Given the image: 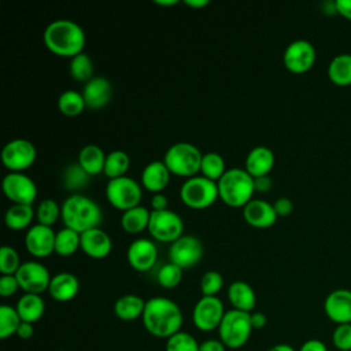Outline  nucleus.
<instances>
[{
    "label": "nucleus",
    "mask_w": 351,
    "mask_h": 351,
    "mask_svg": "<svg viewBox=\"0 0 351 351\" xmlns=\"http://www.w3.org/2000/svg\"><path fill=\"white\" fill-rule=\"evenodd\" d=\"M145 330L158 339H169L181 330L182 313L180 306L165 296H155L145 302L143 313Z\"/></svg>",
    "instance_id": "obj_1"
},
{
    "label": "nucleus",
    "mask_w": 351,
    "mask_h": 351,
    "mask_svg": "<svg viewBox=\"0 0 351 351\" xmlns=\"http://www.w3.org/2000/svg\"><path fill=\"white\" fill-rule=\"evenodd\" d=\"M44 44L55 55L74 58L84 52L85 33L82 27L70 19L52 21L44 30Z\"/></svg>",
    "instance_id": "obj_2"
},
{
    "label": "nucleus",
    "mask_w": 351,
    "mask_h": 351,
    "mask_svg": "<svg viewBox=\"0 0 351 351\" xmlns=\"http://www.w3.org/2000/svg\"><path fill=\"white\" fill-rule=\"evenodd\" d=\"M103 219L100 206L90 197L74 193L69 196L62 204V221L66 228H70L80 234L99 228Z\"/></svg>",
    "instance_id": "obj_3"
},
{
    "label": "nucleus",
    "mask_w": 351,
    "mask_h": 351,
    "mask_svg": "<svg viewBox=\"0 0 351 351\" xmlns=\"http://www.w3.org/2000/svg\"><path fill=\"white\" fill-rule=\"evenodd\" d=\"M219 199L230 207H244L255 192L254 177L245 169L232 167L217 182Z\"/></svg>",
    "instance_id": "obj_4"
},
{
    "label": "nucleus",
    "mask_w": 351,
    "mask_h": 351,
    "mask_svg": "<svg viewBox=\"0 0 351 351\" xmlns=\"http://www.w3.org/2000/svg\"><path fill=\"white\" fill-rule=\"evenodd\" d=\"M203 154L191 143L180 141L170 145L163 156V162L171 174L191 178L200 171Z\"/></svg>",
    "instance_id": "obj_5"
},
{
    "label": "nucleus",
    "mask_w": 351,
    "mask_h": 351,
    "mask_svg": "<svg viewBox=\"0 0 351 351\" xmlns=\"http://www.w3.org/2000/svg\"><path fill=\"white\" fill-rule=\"evenodd\" d=\"M252 330L254 328L251 325V313H244L234 308L225 313L218 328L219 340L225 344L226 348L230 350H239L245 346Z\"/></svg>",
    "instance_id": "obj_6"
},
{
    "label": "nucleus",
    "mask_w": 351,
    "mask_h": 351,
    "mask_svg": "<svg viewBox=\"0 0 351 351\" xmlns=\"http://www.w3.org/2000/svg\"><path fill=\"white\" fill-rule=\"evenodd\" d=\"M180 197L185 206L195 210L210 207L218 197V185L203 176L186 178L180 188Z\"/></svg>",
    "instance_id": "obj_7"
},
{
    "label": "nucleus",
    "mask_w": 351,
    "mask_h": 351,
    "mask_svg": "<svg viewBox=\"0 0 351 351\" xmlns=\"http://www.w3.org/2000/svg\"><path fill=\"white\" fill-rule=\"evenodd\" d=\"M141 196V185L128 176L108 180L106 185V197L108 203L119 211H128L140 206Z\"/></svg>",
    "instance_id": "obj_8"
},
{
    "label": "nucleus",
    "mask_w": 351,
    "mask_h": 351,
    "mask_svg": "<svg viewBox=\"0 0 351 351\" xmlns=\"http://www.w3.org/2000/svg\"><path fill=\"white\" fill-rule=\"evenodd\" d=\"M36 156L34 144L26 138H14L1 149V162L12 173H23L34 163Z\"/></svg>",
    "instance_id": "obj_9"
},
{
    "label": "nucleus",
    "mask_w": 351,
    "mask_h": 351,
    "mask_svg": "<svg viewBox=\"0 0 351 351\" xmlns=\"http://www.w3.org/2000/svg\"><path fill=\"white\" fill-rule=\"evenodd\" d=\"M184 222L181 217L171 210L151 211L148 232L149 234L162 243H174L182 236Z\"/></svg>",
    "instance_id": "obj_10"
},
{
    "label": "nucleus",
    "mask_w": 351,
    "mask_h": 351,
    "mask_svg": "<svg viewBox=\"0 0 351 351\" xmlns=\"http://www.w3.org/2000/svg\"><path fill=\"white\" fill-rule=\"evenodd\" d=\"M225 313L223 303L219 298L202 296L192 310V322L196 329L211 332L219 328Z\"/></svg>",
    "instance_id": "obj_11"
},
{
    "label": "nucleus",
    "mask_w": 351,
    "mask_h": 351,
    "mask_svg": "<svg viewBox=\"0 0 351 351\" xmlns=\"http://www.w3.org/2000/svg\"><path fill=\"white\" fill-rule=\"evenodd\" d=\"M15 277L18 280L19 288L25 291V293L36 295H41L44 291H48L52 278L48 269L36 261L23 262L15 273Z\"/></svg>",
    "instance_id": "obj_12"
},
{
    "label": "nucleus",
    "mask_w": 351,
    "mask_h": 351,
    "mask_svg": "<svg viewBox=\"0 0 351 351\" xmlns=\"http://www.w3.org/2000/svg\"><path fill=\"white\" fill-rule=\"evenodd\" d=\"M315 48L308 40H293L284 51L282 62L287 70L295 74L308 71L315 63Z\"/></svg>",
    "instance_id": "obj_13"
},
{
    "label": "nucleus",
    "mask_w": 351,
    "mask_h": 351,
    "mask_svg": "<svg viewBox=\"0 0 351 351\" xmlns=\"http://www.w3.org/2000/svg\"><path fill=\"white\" fill-rule=\"evenodd\" d=\"M3 192L14 204H32L37 197L36 182L23 173H12L4 176Z\"/></svg>",
    "instance_id": "obj_14"
},
{
    "label": "nucleus",
    "mask_w": 351,
    "mask_h": 351,
    "mask_svg": "<svg viewBox=\"0 0 351 351\" xmlns=\"http://www.w3.org/2000/svg\"><path fill=\"white\" fill-rule=\"evenodd\" d=\"M203 256L202 241L192 234H182L169 248V259L182 270L193 267Z\"/></svg>",
    "instance_id": "obj_15"
},
{
    "label": "nucleus",
    "mask_w": 351,
    "mask_h": 351,
    "mask_svg": "<svg viewBox=\"0 0 351 351\" xmlns=\"http://www.w3.org/2000/svg\"><path fill=\"white\" fill-rule=\"evenodd\" d=\"M56 233L51 226L36 223L29 228L25 236V247L27 252L36 258H47L55 252Z\"/></svg>",
    "instance_id": "obj_16"
},
{
    "label": "nucleus",
    "mask_w": 351,
    "mask_h": 351,
    "mask_svg": "<svg viewBox=\"0 0 351 351\" xmlns=\"http://www.w3.org/2000/svg\"><path fill=\"white\" fill-rule=\"evenodd\" d=\"M324 311L337 325L351 324V289L337 288L329 292L324 300Z\"/></svg>",
    "instance_id": "obj_17"
},
{
    "label": "nucleus",
    "mask_w": 351,
    "mask_h": 351,
    "mask_svg": "<svg viewBox=\"0 0 351 351\" xmlns=\"http://www.w3.org/2000/svg\"><path fill=\"white\" fill-rule=\"evenodd\" d=\"M126 259L134 270L148 271L156 263L158 248L149 239H137L128 247Z\"/></svg>",
    "instance_id": "obj_18"
},
{
    "label": "nucleus",
    "mask_w": 351,
    "mask_h": 351,
    "mask_svg": "<svg viewBox=\"0 0 351 351\" xmlns=\"http://www.w3.org/2000/svg\"><path fill=\"white\" fill-rule=\"evenodd\" d=\"M245 222L254 228H270L277 221V214L273 204L262 199H252L243 207Z\"/></svg>",
    "instance_id": "obj_19"
},
{
    "label": "nucleus",
    "mask_w": 351,
    "mask_h": 351,
    "mask_svg": "<svg viewBox=\"0 0 351 351\" xmlns=\"http://www.w3.org/2000/svg\"><path fill=\"white\" fill-rule=\"evenodd\" d=\"M81 250L93 259H103L110 255L112 240L103 229L93 228L81 233Z\"/></svg>",
    "instance_id": "obj_20"
},
{
    "label": "nucleus",
    "mask_w": 351,
    "mask_h": 351,
    "mask_svg": "<svg viewBox=\"0 0 351 351\" xmlns=\"http://www.w3.org/2000/svg\"><path fill=\"white\" fill-rule=\"evenodd\" d=\"M85 104L90 110H100L106 107L112 96L111 82L106 77H93L89 80L82 90Z\"/></svg>",
    "instance_id": "obj_21"
},
{
    "label": "nucleus",
    "mask_w": 351,
    "mask_h": 351,
    "mask_svg": "<svg viewBox=\"0 0 351 351\" xmlns=\"http://www.w3.org/2000/svg\"><path fill=\"white\" fill-rule=\"evenodd\" d=\"M170 174L163 160H152L141 171V185L152 193H162L170 181Z\"/></svg>",
    "instance_id": "obj_22"
},
{
    "label": "nucleus",
    "mask_w": 351,
    "mask_h": 351,
    "mask_svg": "<svg viewBox=\"0 0 351 351\" xmlns=\"http://www.w3.org/2000/svg\"><path fill=\"white\" fill-rule=\"evenodd\" d=\"M80 291L78 278L69 271H62L51 278L48 293L56 302H69L77 296Z\"/></svg>",
    "instance_id": "obj_23"
},
{
    "label": "nucleus",
    "mask_w": 351,
    "mask_h": 351,
    "mask_svg": "<svg viewBox=\"0 0 351 351\" xmlns=\"http://www.w3.org/2000/svg\"><path fill=\"white\" fill-rule=\"evenodd\" d=\"M276 162L274 154L269 147L258 145L252 148L245 158V170L251 177L269 176Z\"/></svg>",
    "instance_id": "obj_24"
},
{
    "label": "nucleus",
    "mask_w": 351,
    "mask_h": 351,
    "mask_svg": "<svg viewBox=\"0 0 351 351\" xmlns=\"http://www.w3.org/2000/svg\"><path fill=\"white\" fill-rule=\"evenodd\" d=\"M228 299L234 310L252 313L256 304V295L252 287L241 280L233 281L228 288Z\"/></svg>",
    "instance_id": "obj_25"
},
{
    "label": "nucleus",
    "mask_w": 351,
    "mask_h": 351,
    "mask_svg": "<svg viewBox=\"0 0 351 351\" xmlns=\"http://www.w3.org/2000/svg\"><path fill=\"white\" fill-rule=\"evenodd\" d=\"M15 308L23 322L34 324L44 315L45 302L40 295L23 293L18 299Z\"/></svg>",
    "instance_id": "obj_26"
},
{
    "label": "nucleus",
    "mask_w": 351,
    "mask_h": 351,
    "mask_svg": "<svg viewBox=\"0 0 351 351\" xmlns=\"http://www.w3.org/2000/svg\"><path fill=\"white\" fill-rule=\"evenodd\" d=\"M145 302L147 300L134 293L122 295L114 304V314L122 321H134L143 317Z\"/></svg>",
    "instance_id": "obj_27"
},
{
    "label": "nucleus",
    "mask_w": 351,
    "mask_h": 351,
    "mask_svg": "<svg viewBox=\"0 0 351 351\" xmlns=\"http://www.w3.org/2000/svg\"><path fill=\"white\" fill-rule=\"evenodd\" d=\"M149 218L151 211L144 206H137L128 211H123L121 217V226L129 234H138L143 230L148 229Z\"/></svg>",
    "instance_id": "obj_28"
},
{
    "label": "nucleus",
    "mask_w": 351,
    "mask_h": 351,
    "mask_svg": "<svg viewBox=\"0 0 351 351\" xmlns=\"http://www.w3.org/2000/svg\"><path fill=\"white\" fill-rule=\"evenodd\" d=\"M104 151L95 144H88L81 148L78 154V163L90 176H96L103 171L106 163Z\"/></svg>",
    "instance_id": "obj_29"
},
{
    "label": "nucleus",
    "mask_w": 351,
    "mask_h": 351,
    "mask_svg": "<svg viewBox=\"0 0 351 351\" xmlns=\"http://www.w3.org/2000/svg\"><path fill=\"white\" fill-rule=\"evenodd\" d=\"M328 77L336 85L351 84V53H339L329 62Z\"/></svg>",
    "instance_id": "obj_30"
},
{
    "label": "nucleus",
    "mask_w": 351,
    "mask_h": 351,
    "mask_svg": "<svg viewBox=\"0 0 351 351\" xmlns=\"http://www.w3.org/2000/svg\"><path fill=\"white\" fill-rule=\"evenodd\" d=\"M34 214L32 204H12L5 211L4 221L10 229L22 230L32 223Z\"/></svg>",
    "instance_id": "obj_31"
},
{
    "label": "nucleus",
    "mask_w": 351,
    "mask_h": 351,
    "mask_svg": "<svg viewBox=\"0 0 351 351\" xmlns=\"http://www.w3.org/2000/svg\"><path fill=\"white\" fill-rule=\"evenodd\" d=\"M130 166V158L125 151L115 149L107 154L103 173L108 180L123 177Z\"/></svg>",
    "instance_id": "obj_32"
},
{
    "label": "nucleus",
    "mask_w": 351,
    "mask_h": 351,
    "mask_svg": "<svg viewBox=\"0 0 351 351\" xmlns=\"http://www.w3.org/2000/svg\"><path fill=\"white\" fill-rule=\"evenodd\" d=\"M90 181V174H88L78 162H73L67 165L62 174V182L63 186L67 191H80L85 188Z\"/></svg>",
    "instance_id": "obj_33"
},
{
    "label": "nucleus",
    "mask_w": 351,
    "mask_h": 351,
    "mask_svg": "<svg viewBox=\"0 0 351 351\" xmlns=\"http://www.w3.org/2000/svg\"><path fill=\"white\" fill-rule=\"evenodd\" d=\"M81 248V234L70 228H63L56 232L55 252L60 256H70Z\"/></svg>",
    "instance_id": "obj_34"
},
{
    "label": "nucleus",
    "mask_w": 351,
    "mask_h": 351,
    "mask_svg": "<svg viewBox=\"0 0 351 351\" xmlns=\"http://www.w3.org/2000/svg\"><path fill=\"white\" fill-rule=\"evenodd\" d=\"M86 104L82 93L69 89L64 90L58 99V108L66 117H77L85 110Z\"/></svg>",
    "instance_id": "obj_35"
},
{
    "label": "nucleus",
    "mask_w": 351,
    "mask_h": 351,
    "mask_svg": "<svg viewBox=\"0 0 351 351\" xmlns=\"http://www.w3.org/2000/svg\"><path fill=\"white\" fill-rule=\"evenodd\" d=\"M225 160L217 152H207L203 154L202 165H200V173L203 177L218 182L219 178L225 174Z\"/></svg>",
    "instance_id": "obj_36"
},
{
    "label": "nucleus",
    "mask_w": 351,
    "mask_h": 351,
    "mask_svg": "<svg viewBox=\"0 0 351 351\" xmlns=\"http://www.w3.org/2000/svg\"><path fill=\"white\" fill-rule=\"evenodd\" d=\"M22 319L15 307L8 304L0 306V339L5 340L14 335L21 325Z\"/></svg>",
    "instance_id": "obj_37"
},
{
    "label": "nucleus",
    "mask_w": 351,
    "mask_h": 351,
    "mask_svg": "<svg viewBox=\"0 0 351 351\" xmlns=\"http://www.w3.org/2000/svg\"><path fill=\"white\" fill-rule=\"evenodd\" d=\"M70 75L78 82H88L93 78V63L88 53L81 52L70 60Z\"/></svg>",
    "instance_id": "obj_38"
},
{
    "label": "nucleus",
    "mask_w": 351,
    "mask_h": 351,
    "mask_svg": "<svg viewBox=\"0 0 351 351\" xmlns=\"http://www.w3.org/2000/svg\"><path fill=\"white\" fill-rule=\"evenodd\" d=\"M37 223L51 226L62 218V206H59L53 199H44L36 208Z\"/></svg>",
    "instance_id": "obj_39"
},
{
    "label": "nucleus",
    "mask_w": 351,
    "mask_h": 351,
    "mask_svg": "<svg viewBox=\"0 0 351 351\" xmlns=\"http://www.w3.org/2000/svg\"><path fill=\"white\" fill-rule=\"evenodd\" d=\"M182 280V269L171 262L165 263L156 273V281L162 288L173 289L180 285Z\"/></svg>",
    "instance_id": "obj_40"
},
{
    "label": "nucleus",
    "mask_w": 351,
    "mask_h": 351,
    "mask_svg": "<svg viewBox=\"0 0 351 351\" xmlns=\"http://www.w3.org/2000/svg\"><path fill=\"white\" fill-rule=\"evenodd\" d=\"M200 343L188 332H177L166 340L165 351H199Z\"/></svg>",
    "instance_id": "obj_41"
},
{
    "label": "nucleus",
    "mask_w": 351,
    "mask_h": 351,
    "mask_svg": "<svg viewBox=\"0 0 351 351\" xmlns=\"http://www.w3.org/2000/svg\"><path fill=\"white\" fill-rule=\"evenodd\" d=\"M19 255L15 248L3 245L0 248V271L3 276H14L21 267Z\"/></svg>",
    "instance_id": "obj_42"
},
{
    "label": "nucleus",
    "mask_w": 351,
    "mask_h": 351,
    "mask_svg": "<svg viewBox=\"0 0 351 351\" xmlns=\"http://www.w3.org/2000/svg\"><path fill=\"white\" fill-rule=\"evenodd\" d=\"M223 287V277L217 270H208L202 276L200 291L203 296H217Z\"/></svg>",
    "instance_id": "obj_43"
},
{
    "label": "nucleus",
    "mask_w": 351,
    "mask_h": 351,
    "mask_svg": "<svg viewBox=\"0 0 351 351\" xmlns=\"http://www.w3.org/2000/svg\"><path fill=\"white\" fill-rule=\"evenodd\" d=\"M332 343L339 351H351V324L336 325L332 333Z\"/></svg>",
    "instance_id": "obj_44"
},
{
    "label": "nucleus",
    "mask_w": 351,
    "mask_h": 351,
    "mask_svg": "<svg viewBox=\"0 0 351 351\" xmlns=\"http://www.w3.org/2000/svg\"><path fill=\"white\" fill-rule=\"evenodd\" d=\"M19 289L18 280L14 276H1L0 277V296L10 298Z\"/></svg>",
    "instance_id": "obj_45"
},
{
    "label": "nucleus",
    "mask_w": 351,
    "mask_h": 351,
    "mask_svg": "<svg viewBox=\"0 0 351 351\" xmlns=\"http://www.w3.org/2000/svg\"><path fill=\"white\" fill-rule=\"evenodd\" d=\"M273 207H274V211H276L277 217H287V215H289L292 213L293 203H292V200L289 197L282 196V197H278L274 202Z\"/></svg>",
    "instance_id": "obj_46"
},
{
    "label": "nucleus",
    "mask_w": 351,
    "mask_h": 351,
    "mask_svg": "<svg viewBox=\"0 0 351 351\" xmlns=\"http://www.w3.org/2000/svg\"><path fill=\"white\" fill-rule=\"evenodd\" d=\"M199 351H226V347L219 339H207L200 343Z\"/></svg>",
    "instance_id": "obj_47"
},
{
    "label": "nucleus",
    "mask_w": 351,
    "mask_h": 351,
    "mask_svg": "<svg viewBox=\"0 0 351 351\" xmlns=\"http://www.w3.org/2000/svg\"><path fill=\"white\" fill-rule=\"evenodd\" d=\"M298 351H328V347L324 341L318 339H310V340H306Z\"/></svg>",
    "instance_id": "obj_48"
},
{
    "label": "nucleus",
    "mask_w": 351,
    "mask_h": 351,
    "mask_svg": "<svg viewBox=\"0 0 351 351\" xmlns=\"http://www.w3.org/2000/svg\"><path fill=\"white\" fill-rule=\"evenodd\" d=\"M167 204H169V200H167L166 195H163V193H154V196L151 199L152 211L167 210Z\"/></svg>",
    "instance_id": "obj_49"
},
{
    "label": "nucleus",
    "mask_w": 351,
    "mask_h": 351,
    "mask_svg": "<svg viewBox=\"0 0 351 351\" xmlns=\"http://www.w3.org/2000/svg\"><path fill=\"white\" fill-rule=\"evenodd\" d=\"M255 192H267L271 186V178L269 176H261L254 178Z\"/></svg>",
    "instance_id": "obj_50"
},
{
    "label": "nucleus",
    "mask_w": 351,
    "mask_h": 351,
    "mask_svg": "<svg viewBox=\"0 0 351 351\" xmlns=\"http://www.w3.org/2000/svg\"><path fill=\"white\" fill-rule=\"evenodd\" d=\"M34 335V326H33V324H29V322H21V325H19V328H18V330H16V336L19 337V339H22V340H27V339H30L32 336Z\"/></svg>",
    "instance_id": "obj_51"
},
{
    "label": "nucleus",
    "mask_w": 351,
    "mask_h": 351,
    "mask_svg": "<svg viewBox=\"0 0 351 351\" xmlns=\"http://www.w3.org/2000/svg\"><path fill=\"white\" fill-rule=\"evenodd\" d=\"M336 11L347 19H351V0H336Z\"/></svg>",
    "instance_id": "obj_52"
},
{
    "label": "nucleus",
    "mask_w": 351,
    "mask_h": 351,
    "mask_svg": "<svg viewBox=\"0 0 351 351\" xmlns=\"http://www.w3.org/2000/svg\"><path fill=\"white\" fill-rule=\"evenodd\" d=\"M267 324V318L263 313L261 311H254L251 313V325L254 329H262Z\"/></svg>",
    "instance_id": "obj_53"
},
{
    "label": "nucleus",
    "mask_w": 351,
    "mask_h": 351,
    "mask_svg": "<svg viewBox=\"0 0 351 351\" xmlns=\"http://www.w3.org/2000/svg\"><path fill=\"white\" fill-rule=\"evenodd\" d=\"M184 4L192 8H202L208 4V0H185Z\"/></svg>",
    "instance_id": "obj_54"
},
{
    "label": "nucleus",
    "mask_w": 351,
    "mask_h": 351,
    "mask_svg": "<svg viewBox=\"0 0 351 351\" xmlns=\"http://www.w3.org/2000/svg\"><path fill=\"white\" fill-rule=\"evenodd\" d=\"M267 351H296V350L292 346H289V344L280 343V344H276V346L270 347Z\"/></svg>",
    "instance_id": "obj_55"
},
{
    "label": "nucleus",
    "mask_w": 351,
    "mask_h": 351,
    "mask_svg": "<svg viewBox=\"0 0 351 351\" xmlns=\"http://www.w3.org/2000/svg\"><path fill=\"white\" fill-rule=\"evenodd\" d=\"M154 3H155V4H158V5L167 7V5H174V4H177L178 1H177V0H155Z\"/></svg>",
    "instance_id": "obj_56"
},
{
    "label": "nucleus",
    "mask_w": 351,
    "mask_h": 351,
    "mask_svg": "<svg viewBox=\"0 0 351 351\" xmlns=\"http://www.w3.org/2000/svg\"><path fill=\"white\" fill-rule=\"evenodd\" d=\"M58 351H62V350H58Z\"/></svg>",
    "instance_id": "obj_57"
}]
</instances>
